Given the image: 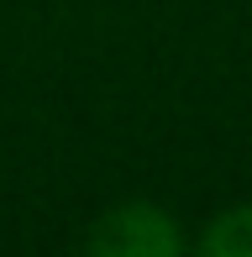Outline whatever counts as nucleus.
<instances>
[{
	"mask_svg": "<svg viewBox=\"0 0 252 257\" xmlns=\"http://www.w3.org/2000/svg\"><path fill=\"white\" fill-rule=\"evenodd\" d=\"M205 257H252V205H236L226 215H215L194 241Z\"/></svg>",
	"mask_w": 252,
	"mask_h": 257,
	"instance_id": "2",
	"label": "nucleus"
},
{
	"mask_svg": "<svg viewBox=\"0 0 252 257\" xmlns=\"http://www.w3.org/2000/svg\"><path fill=\"white\" fill-rule=\"evenodd\" d=\"M89 247L105 257H174L184 247L179 226L163 215L158 205H116L95 231H89Z\"/></svg>",
	"mask_w": 252,
	"mask_h": 257,
	"instance_id": "1",
	"label": "nucleus"
}]
</instances>
